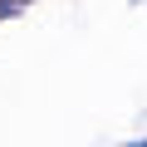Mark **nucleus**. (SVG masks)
Listing matches in <instances>:
<instances>
[{
  "mask_svg": "<svg viewBox=\"0 0 147 147\" xmlns=\"http://www.w3.org/2000/svg\"><path fill=\"white\" fill-rule=\"evenodd\" d=\"M127 147H147V142H127Z\"/></svg>",
  "mask_w": 147,
  "mask_h": 147,
  "instance_id": "obj_1",
  "label": "nucleus"
}]
</instances>
